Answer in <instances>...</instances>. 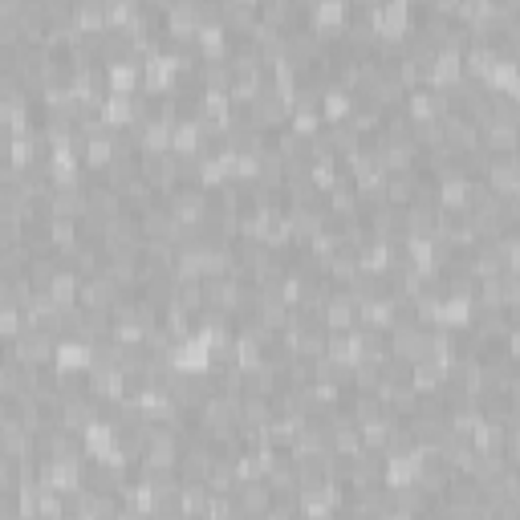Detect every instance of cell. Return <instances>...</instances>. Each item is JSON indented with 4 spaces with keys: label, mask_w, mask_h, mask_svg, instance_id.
I'll use <instances>...</instances> for the list:
<instances>
[{
    "label": "cell",
    "mask_w": 520,
    "mask_h": 520,
    "mask_svg": "<svg viewBox=\"0 0 520 520\" xmlns=\"http://www.w3.org/2000/svg\"><path fill=\"white\" fill-rule=\"evenodd\" d=\"M265 484L273 488V496H277V500H297V492H301V476H297V464L289 460V455H281V460H277V464L269 468Z\"/></svg>",
    "instance_id": "cell-13"
},
{
    "label": "cell",
    "mask_w": 520,
    "mask_h": 520,
    "mask_svg": "<svg viewBox=\"0 0 520 520\" xmlns=\"http://www.w3.org/2000/svg\"><path fill=\"white\" fill-rule=\"evenodd\" d=\"M212 508V488L208 484H183L179 488V500H175V512L183 520H204Z\"/></svg>",
    "instance_id": "cell-15"
},
{
    "label": "cell",
    "mask_w": 520,
    "mask_h": 520,
    "mask_svg": "<svg viewBox=\"0 0 520 520\" xmlns=\"http://www.w3.org/2000/svg\"><path fill=\"white\" fill-rule=\"evenodd\" d=\"M378 386H382V362H358L354 374H350V390H366V395H374Z\"/></svg>",
    "instance_id": "cell-21"
},
{
    "label": "cell",
    "mask_w": 520,
    "mask_h": 520,
    "mask_svg": "<svg viewBox=\"0 0 520 520\" xmlns=\"http://www.w3.org/2000/svg\"><path fill=\"white\" fill-rule=\"evenodd\" d=\"M447 374H451L447 366H439V362L423 358V362H415V366H411V386L419 390V395H443Z\"/></svg>",
    "instance_id": "cell-16"
},
{
    "label": "cell",
    "mask_w": 520,
    "mask_h": 520,
    "mask_svg": "<svg viewBox=\"0 0 520 520\" xmlns=\"http://www.w3.org/2000/svg\"><path fill=\"white\" fill-rule=\"evenodd\" d=\"M403 110H407L411 122H435V118H443V114L451 110V102H447V94H439V90H431V86H419V90L407 94Z\"/></svg>",
    "instance_id": "cell-8"
},
{
    "label": "cell",
    "mask_w": 520,
    "mask_h": 520,
    "mask_svg": "<svg viewBox=\"0 0 520 520\" xmlns=\"http://www.w3.org/2000/svg\"><path fill=\"white\" fill-rule=\"evenodd\" d=\"M321 325H325L330 334H350V330H358V297H354L350 289H334L330 301H325Z\"/></svg>",
    "instance_id": "cell-5"
},
{
    "label": "cell",
    "mask_w": 520,
    "mask_h": 520,
    "mask_svg": "<svg viewBox=\"0 0 520 520\" xmlns=\"http://www.w3.org/2000/svg\"><path fill=\"white\" fill-rule=\"evenodd\" d=\"M171 135H175V122L147 118L139 126V155H163V151H171Z\"/></svg>",
    "instance_id": "cell-14"
},
{
    "label": "cell",
    "mask_w": 520,
    "mask_h": 520,
    "mask_svg": "<svg viewBox=\"0 0 520 520\" xmlns=\"http://www.w3.org/2000/svg\"><path fill=\"white\" fill-rule=\"evenodd\" d=\"M220 17L232 37H248L260 25V0H220Z\"/></svg>",
    "instance_id": "cell-9"
},
{
    "label": "cell",
    "mask_w": 520,
    "mask_h": 520,
    "mask_svg": "<svg viewBox=\"0 0 520 520\" xmlns=\"http://www.w3.org/2000/svg\"><path fill=\"white\" fill-rule=\"evenodd\" d=\"M277 419V403L260 399V395H244L240 399V427H269Z\"/></svg>",
    "instance_id": "cell-17"
},
{
    "label": "cell",
    "mask_w": 520,
    "mask_h": 520,
    "mask_svg": "<svg viewBox=\"0 0 520 520\" xmlns=\"http://www.w3.org/2000/svg\"><path fill=\"white\" fill-rule=\"evenodd\" d=\"M427 342H431V325H419L415 317H403L395 330L386 334L390 358H403V362H411V366L427 358Z\"/></svg>",
    "instance_id": "cell-1"
},
{
    "label": "cell",
    "mask_w": 520,
    "mask_h": 520,
    "mask_svg": "<svg viewBox=\"0 0 520 520\" xmlns=\"http://www.w3.org/2000/svg\"><path fill=\"white\" fill-rule=\"evenodd\" d=\"M382 411H386V407L378 403V395H366V390H350V395H346V415H350L358 427L374 423Z\"/></svg>",
    "instance_id": "cell-19"
},
{
    "label": "cell",
    "mask_w": 520,
    "mask_h": 520,
    "mask_svg": "<svg viewBox=\"0 0 520 520\" xmlns=\"http://www.w3.org/2000/svg\"><path fill=\"white\" fill-rule=\"evenodd\" d=\"M468 439H472V447H476L480 455H504L508 427H504V423H488V419H484V423H480V427H476Z\"/></svg>",
    "instance_id": "cell-18"
},
{
    "label": "cell",
    "mask_w": 520,
    "mask_h": 520,
    "mask_svg": "<svg viewBox=\"0 0 520 520\" xmlns=\"http://www.w3.org/2000/svg\"><path fill=\"white\" fill-rule=\"evenodd\" d=\"M354 106H358V94H350V90L338 86V82H330V86L321 90V118H325V126L346 122V118L354 114Z\"/></svg>",
    "instance_id": "cell-12"
},
{
    "label": "cell",
    "mask_w": 520,
    "mask_h": 520,
    "mask_svg": "<svg viewBox=\"0 0 520 520\" xmlns=\"http://www.w3.org/2000/svg\"><path fill=\"white\" fill-rule=\"evenodd\" d=\"M480 147H484V155H520V122H512V118H488L484 126H480Z\"/></svg>",
    "instance_id": "cell-3"
},
{
    "label": "cell",
    "mask_w": 520,
    "mask_h": 520,
    "mask_svg": "<svg viewBox=\"0 0 520 520\" xmlns=\"http://www.w3.org/2000/svg\"><path fill=\"white\" fill-rule=\"evenodd\" d=\"M139 175H143V171H139V155H118V159H114V163H110L98 179H102V183H110L114 191H122L130 179H139Z\"/></svg>",
    "instance_id": "cell-20"
},
{
    "label": "cell",
    "mask_w": 520,
    "mask_h": 520,
    "mask_svg": "<svg viewBox=\"0 0 520 520\" xmlns=\"http://www.w3.org/2000/svg\"><path fill=\"white\" fill-rule=\"evenodd\" d=\"M232 500H236V508H240V516L244 520H260L273 504H277V496H273V488L265 484V480H244L236 492H232Z\"/></svg>",
    "instance_id": "cell-7"
},
{
    "label": "cell",
    "mask_w": 520,
    "mask_h": 520,
    "mask_svg": "<svg viewBox=\"0 0 520 520\" xmlns=\"http://www.w3.org/2000/svg\"><path fill=\"white\" fill-rule=\"evenodd\" d=\"M382 476H386V460L378 451H362L358 460H346L342 484L350 492H370V488H382Z\"/></svg>",
    "instance_id": "cell-4"
},
{
    "label": "cell",
    "mask_w": 520,
    "mask_h": 520,
    "mask_svg": "<svg viewBox=\"0 0 520 520\" xmlns=\"http://www.w3.org/2000/svg\"><path fill=\"white\" fill-rule=\"evenodd\" d=\"M139 171L143 179L159 191V195H171L175 187H183V159L175 151H163V155H139Z\"/></svg>",
    "instance_id": "cell-2"
},
{
    "label": "cell",
    "mask_w": 520,
    "mask_h": 520,
    "mask_svg": "<svg viewBox=\"0 0 520 520\" xmlns=\"http://www.w3.org/2000/svg\"><path fill=\"white\" fill-rule=\"evenodd\" d=\"M443 130H447V147L455 151V155H476V151H484L480 147V126L468 118V114H460V110H447L443 114Z\"/></svg>",
    "instance_id": "cell-6"
},
{
    "label": "cell",
    "mask_w": 520,
    "mask_h": 520,
    "mask_svg": "<svg viewBox=\"0 0 520 520\" xmlns=\"http://www.w3.org/2000/svg\"><path fill=\"white\" fill-rule=\"evenodd\" d=\"M86 200H90V216H98V220H118V216H126V204H122V191H114L110 183H102V179H90V187H86Z\"/></svg>",
    "instance_id": "cell-10"
},
{
    "label": "cell",
    "mask_w": 520,
    "mask_h": 520,
    "mask_svg": "<svg viewBox=\"0 0 520 520\" xmlns=\"http://www.w3.org/2000/svg\"><path fill=\"white\" fill-rule=\"evenodd\" d=\"M122 297H126V293H122L106 273H98V277H86V281H82L78 305H82V309H114Z\"/></svg>",
    "instance_id": "cell-11"
}]
</instances>
